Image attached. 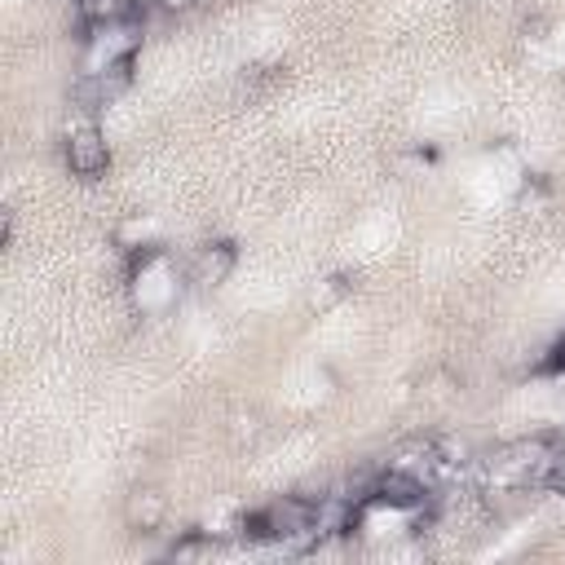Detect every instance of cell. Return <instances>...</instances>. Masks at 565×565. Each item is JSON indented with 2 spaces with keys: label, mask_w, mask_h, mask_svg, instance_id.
<instances>
[{
  "label": "cell",
  "mask_w": 565,
  "mask_h": 565,
  "mask_svg": "<svg viewBox=\"0 0 565 565\" xmlns=\"http://www.w3.org/2000/svg\"><path fill=\"white\" fill-rule=\"evenodd\" d=\"M278 80H282V71H278V66H256V71H248V76H243V93H248V102H256L261 93H269Z\"/></svg>",
  "instance_id": "8992f818"
},
{
  "label": "cell",
  "mask_w": 565,
  "mask_h": 565,
  "mask_svg": "<svg viewBox=\"0 0 565 565\" xmlns=\"http://www.w3.org/2000/svg\"><path fill=\"white\" fill-rule=\"evenodd\" d=\"M230 269H235V243H208L190 265V282L194 288H222Z\"/></svg>",
  "instance_id": "3957f363"
},
{
  "label": "cell",
  "mask_w": 565,
  "mask_h": 565,
  "mask_svg": "<svg viewBox=\"0 0 565 565\" xmlns=\"http://www.w3.org/2000/svg\"><path fill=\"white\" fill-rule=\"evenodd\" d=\"M106 164H111V155H106V141H102L98 124L85 120L66 133V168L76 177H98V173H106Z\"/></svg>",
  "instance_id": "6da1fadb"
},
{
  "label": "cell",
  "mask_w": 565,
  "mask_h": 565,
  "mask_svg": "<svg viewBox=\"0 0 565 565\" xmlns=\"http://www.w3.org/2000/svg\"><path fill=\"white\" fill-rule=\"evenodd\" d=\"M208 552H212V539H203V535H190V539H181V543H177L168 556H173V561H199V556H208Z\"/></svg>",
  "instance_id": "52a82bcc"
},
{
  "label": "cell",
  "mask_w": 565,
  "mask_h": 565,
  "mask_svg": "<svg viewBox=\"0 0 565 565\" xmlns=\"http://www.w3.org/2000/svg\"><path fill=\"white\" fill-rule=\"evenodd\" d=\"M164 10H177V14H186V10H194V5H203V0H160Z\"/></svg>",
  "instance_id": "9c48e42d"
},
{
  "label": "cell",
  "mask_w": 565,
  "mask_h": 565,
  "mask_svg": "<svg viewBox=\"0 0 565 565\" xmlns=\"http://www.w3.org/2000/svg\"><path fill=\"white\" fill-rule=\"evenodd\" d=\"M372 500H376V504H389V508H419V504H424V481H419L415 473L389 468V473L372 486Z\"/></svg>",
  "instance_id": "7a4b0ae2"
},
{
  "label": "cell",
  "mask_w": 565,
  "mask_h": 565,
  "mask_svg": "<svg viewBox=\"0 0 565 565\" xmlns=\"http://www.w3.org/2000/svg\"><path fill=\"white\" fill-rule=\"evenodd\" d=\"M543 367H548V372H561V367H565V340H561V344L552 349V359H548Z\"/></svg>",
  "instance_id": "ba28073f"
},
{
  "label": "cell",
  "mask_w": 565,
  "mask_h": 565,
  "mask_svg": "<svg viewBox=\"0 0 565 565\" xmlns=\"http://www.w3.org/2000/svg\"><path fill=\"white\" fill-rule=\"evenodd\" d=\"M124 517L133 530H155L164 522V494L160 490H133L128 504H124Z\"/></svg>",
  "instance_id": "277c9868"
},
{
  "label": "cell",
  "mask_w": 565,
  "mask_h": 565,
  "mask_svg": "<svg viewBox=\"0 0 565 565\" xmlns=\"http://www.w3.org/2000/svg\"><path fill=\"white\" fill-rule=\"evenodd\" d=\"M137 0H80V18L89 27H111V23H133Z\"/></svg>",
  "instance_id": "5b68a950"
}]
</instances>
